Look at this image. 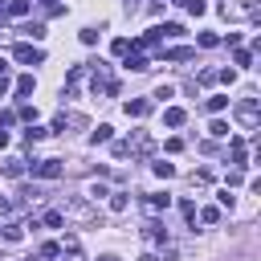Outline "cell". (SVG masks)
I'll use <instances>...</instances> for the list:
<instances>
[{
  "instance_id": "14",
  "label": "cell",
  "mask_w": 261,
  "mask_h": 261,
  "mask_svg": "<svg viewBox=\"0 0 261 261\" xmlns=\"http://www.w3.org/2000/svg\"><path fill=\"white\" fill-rule=\"evenodd\" d=\"M163 57H168V61H188L192 49H172V53H163Z\"/></svg>"
},
{
  "instance_id": "9",
  "label": "cell",
  "mask_w": 261,
  "mask_h": 261,
  "mask_svg": "<svg viewBox=\"0 0 261 261\" xmlns=\"http://www.w3.org/2000/svg\"><path fill=\"white\" fill-rule=\"evenodd\" d=\"M126 70H135V74H139V70H147V57H143V53H135V57H126Z\"/></svg>"
},
{
  "instance_id": "19",
  "label": "cell",
  "mask_w": 261,
  "mask_h": 261,
  "mask_svg": "<svg viewBox=\"0 0 261 261\" xmlns=\"http://www.w3.org/2000/svg\"><path fill=\"white\" fill-rule=\"evenodd\" d=\"M233 163H245V143H241V139L233 143Z\"/></svg>"
},
{
  "instance_id": "10",
  "label": "cell",
  "mask_w": 261,
  "mask_h": 261,
  "mask_svg": "<svg viewBox=\"0 0 261 261\" xmlns=\"http://www.w3.org/2000/svg\"><path fill=\"white\" fill-rule=\"evenodd\" d=\"M45 135H49L45 126H29V130H25V139H29V143H37V139H45Z\"/></svg>"
},
{
  "instance_id": "27",
  "label": "cell",
  "mask_w": 261,
  "mask_h": 261,
  "mask_svg": "<svg viewBox=\"0 0 261 261\" xmlns=\"http://www.w3.org/2000/svg\"><path fill=\"white\" fill-rule=\"evenodd\" d=\"M98 261H118V257H98Z\"/></svg>"
},
{
  "instance_id": "18",
  "label": "cell",
  "mask_w": 261,
  "mask_h": 261,
  "mask_svg": "<svg viewBox=\"0 0 261 261\" xmlns=\"http://www.w3.org/2000/svg\"><path fill=\"white\" fill-rule=\"evenodd\" d=\"M25 33H29V37H33V41H41V37H45V25H29Z\"/></svg>"
},
{
  "instance_id": "16",
  "label": "cell",
  "mask_w": 261,
  "mask_h": 261,
  "mask_svg": "<svg viewBox=\"0 0 261 261\" xmlns=\"http://www.w3.org/2000/svg\"><path fill=\"white\" fill-rule=\"evenodd\" d=\"M200 45L212 49V45H220V37H216V33H200Z\"/></svg>"
},
{
  "instance_id": "1",
  "label": "cell",
  "mask_w": 261,
  "mask_h": 261,
  "mask_svg": "<svg viewBox=\"0 0 261 261\" xmlns=\"http://www.w3.org/2000/svg\"><path fill=\"white\" fill-rule=\"evenodd\" d=\"M13 57H17V61H25V65H41V61H45V53H41V49H33V45H17V49H13Z\"/></svg>"
},
{
  "instance_id": "28",
  "label": "cell",
  "mask_w": 261,
  "mask_h": 261,
  "mask_svg": "<svg viewBox=\"0 0 261 261\" xmlns=\"http://www.w3.org/2000/svg\"><path fill=\"white\" fill-rule=\"evenodd\" d=\"M5 5H9V0H0V9H5Z\"/></svg>"
},
{
  "instance_id": "13",
  "label": "cell",
  "mask_w": 261,
  "mask_h": 261,
  "mask_svg": "<svg viewBox=\"0 0 261 261\" xmlns=\"http://www.w3.org/2000/svg\"><path fill=\"white\" fill-rule=\"evenodd\" d=\"M9 13H13V17H25V13H29V0H13Z\"/></svg>"
},
{
  "instance_id": "7",
  "label": "cell",
  "mask_w": 261,
  "mask_h": 261,
  "mask_svg": "<svg viewBox=\"0 0 261 261\" xmlns=\"http://www.w3.org/2000/svg\"><path fill=\"white\" fill-rule=\"evenodd\" d=\"M151 110V102H143V98H135V102H126V114H135V118H143Z\"/></svg>"
},
{
  "instance_id": "3",
  "label": "cell",
  "mask_w": 261,
  "mask_h": 261,
  "mask_svg": "<svg viewBox=\"0 0 261 261\" xmlns=\"http://www.w3.org/2000/svg\"><path fill=\"white\" fill-rule=\"evenodd\" d=\"M168 204H172V196H168V192H151V196H147V208H151V212L168 208Z\"/></svg>"
},
{
  "instance_id": "24",
  "label": "cell",
  "mask_w": 261,
  "mask_h": 261,
  "mask_svg": "<svg viewBox=\"0 0 261 261\" xmlns=\"http://www.w3.org/2000/svg\"><path fill=\"white\" fill-rule=\"evenodd\" d=\"M0 147H9V130H0Z\"/></svg>"
},
{
  "instance_id": "26",
  "label": "cell",
  "mask_w": 261,
  "mask_h": 261,
  "mask_svg": "<svg viewBox=\"0 0 261 261\" xmlns=\"http://www.w3.org/2000/svg\"><path fill=\"white\" fill-rule=\"evenodd\" d=\"M5 74H9V65H5V57H0V78H5Z\"/></svg>"
},
{
  "instance_id": "11",
  "label": "cell",
  "mask_w": 261,
  "mask_h": 261,
  "mask_svg": "<svg viewBox=\"0 0 261 261\" xmlns=\"http://www.w3.org/2000/svg\"><path fill=\"white\" fill-rule=\"evenodd\" d=\"M155 176H159V180H172L176 168H172V163H155Z\"/></svg>"
},
{
  "instance_id": "2",
  "label": "cell",
  "mask_w": 261,
  "mask_h": 261,
  "mask_svg": "<svg viewBox=\"0 0 261 261\" xmlns=\"http://www.w3.org/2000/svg\"><path fill=\"white\" fill-rule=\"evenodd\" d=\"M33 176H41V180H57V176H61V163H57V159H41V163H33Z\"/></svg>"
},
{
  "instance_id": "21",
  "label": "cell",
  "mask_w": 261,
  "mask_h": 261,
  "mask_svg": "<svg viewBox=\"0 0 261 261\" xmlns=\"http://www.w3.org/2000/svg\"><path fill=\"white\" fill-rule=\"evenodd\" d=\"M110 208H114V212H122V208H126V196H122V192H114V200H110Z\"/></svg>"
},
{
  "instance_id": "15",
  "label": "cell",
  "mask_w": 261,
  "mask_h": 261,
  "mask_svg": "<svg viewBox=\"0 0 261 261\" xmlns=\"http://www.w3.org/2000/svg\"><path fill=\"white\" fill-rule=\"evenodd\" d=\"M228 106V98L224 94H216V98H208V110H224Z\"/></svg>"
},
{
  "instance_id": "4",
  "label": "cell",
  "mask_w": 261,
  "mask_h": 261,
  "mask_svg": "<svg viewBox=\"0 0 261 261\" xmlns=\"http://www.w3.org/2000/svg\"><path fill=\"white\" fill-rule=\"evenodd\" d=\"M237 114H241V122H245V126H257V106H253V98H249V102H241V110H237Z\"/></svg>"
},
{
  "instance_id": "22",
  "label": "cell",
  "mask_w": 261,
  "mask_h": 261,
  "mask_svg": "<svg viewBox=\"0 0 261 261\" xmlns=\"http://www.w3.org/2000/svg\"><path fill=\"white\" fill-rule=\"evenodd\" d=\"M184 9H188V13H196V17H200V13H204V0H188V5H184Z\"/></svg>"
},
{
  "instance_id": "25",
  "label": "cell",
  "mask_w": 261,
  "mask_h": 261,
  "mask_svg": "<svg viewBox=\"0 0 261 261\" xmlns=\"http://www.w3.org/2000/svg\"><path fill=\"white\" fill-rule=\"evenodd\" d=\"M139 261H159V257H155V253H143V257H139Z\"/></svg>"
},
{
  "instance_id": "12",
  "label": "cell",
  "mask_w": 261,
  "mask_h": 261,
  "mask_svg": "<svg viewBox=\"0 0 261 261\" xmlns=\"http://www.w3.org/2000/svg\"><path fill=\"white\" fill-rule=\"evenodd\" d=\"M208 135H216V139H224V135H228V122H220V118H216V122L208 126Z\"/></svg>"
},
{
  "instance_id": "23",
  "label": "cell",
  "mask_w": 261,
  "mask_h": 261,
  "mask_svg": "<svg viewBox=\"0 0 261 261\" xmlns=\"http://www.w3.org/2000/svg\"><path fill=\"white\" fill-rule=\"evenodd\" d=\"M110 49H114V53H130V41H126V37H118V41H114Z\"/></svg>"
},
{
  "instance_id": "20",
  "label": "cell",
  "mask_w": 261,
  "mask_h": 261,
  "mask_svg": "<svg viewBox=\"0 0 261 261\" xmlns=\"http://www.w3.org/2000/svg\"><path fill=\"white\" fill-rule=\"evenodd\" d=\"M61 220H65L61 212H45V224H49V228H61Z\"/></svg>"
},
{
  "instance_id": "6",
  "label": "cell",
  "mask_w": 261,
  "mask_h": 261,
  "mask_svg": "<svg viewBox=\"0 0 261 261\" xmlns=\"http://www.w3.org/2000/svg\"><path fill=\"white\" fill-rule=\"evenodd\" d=\"M110 135H114V126H106V122H102V126H98L94 135H90V143H94V147H98V143H110Z\"/></svg>"
},
{
  "instance_id": "8",
  "label": "cell",
  "mask_w": 261,
  "mask_h": 261,
  "mask_svg": "<svg viewBox=\"0 0 261 261\" xmlns=\"http://www.w3.org/2000/svg\"><path fill=\"white\" fill-rule=\"evenodd\" d=\"M37 90V82H33V74H25V78H17V94L25 98V94H33Z\"/></svg>"
},
{
  "instance_id": "5",
  "label": "cell",
  "mask_w": 261,
  "mask_h": 261,
  "mask_svg": "<svg viewBox=\"0 0 261 261\" xmlns=\"http://www.w3.org/2000/svg\"><path fill=\"white\" fill-rule=\"evenodd\" d=\"M184 118H188V114H184L180 106H172V110H163V122H168V126H184Z\"/></svg>"
},
{
  "instance_id": "17",
  "label": "cell",
  "mask_w": 261,
  "mask_h": 261,
  "mask_svg": "<svg viewBox=\"0 0 261 261\" xmlns=\"http://www.w3.org/2000/svg\"><path fill=\"white\" fill-rule=\"evenodd\" d=\"M5 237H9V241H21L25 233H21V224H5Z\"/></svg>"
}]
</instances>
